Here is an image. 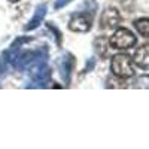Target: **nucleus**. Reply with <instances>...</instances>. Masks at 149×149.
<instances>
[{
  "label": "nucleus",
  "instance_id": "1",
  "mask_svg": "<svg viewBox=\"0 0 149 149\" xmlns=\"http://www.w3.org/2000/svg\"><path fill=\"white\" fill-rule=\"evenodd\" d=\"M26 37H21L5 52V60L9 64H12L17 70H27L33 64H36L40 60H48V49L43 45L42 48H31L24 49L22 43Z\"/></svg>",
  "mask_w": 149,
  "mask_h": 149
},
{
  "label": "nucleus",
  "instance_id": "2",
  "mask_svg": "<svg viewBox=\"0 0 149 149\" xmlns=\"http://www.w3.org/2000/svg\"><path fill=\"white\" fill-rule=\"evenodd\" d=\"M30 76L31 84L29 88H45L51 81V69L48 66V60H40L36 64H33L30 69L26 70Z\"/></svg>",
  "mask_w": 149,
  "mask_h": 149
},
{
  "label": "nucleus",
  "instance_id": "3",
  "mask_svg": "<svg viewBox=\"0 0 149 149\" xmlns=\"http://www.w3.org/2000/svg\"><path fill=\"white\" fill-rule=\"evenodd\" d=\"M110 70L119 79H128L134 76L133 60L127 54H116L110 61Z\"/></svg>",
  "mask_w": 149,
  "mask_h": 149
},
{
  "label": "nucleus",
  "instance_id": "4",
  "mask_svg": "<svg viewBox=\"0 0 149 149\" xmlns=\"http://www.w3.org/2000/svg\"><path fill=\"white\" fill-rule=\"evenodd\" d=\"M136 42H137V39H136V36L128 29H118L109 39L110 46L113 49H118V51L133 48L136 45Z\"/></svg>",
  "mask_w": 149,
  "mask_h": 149
},
{
  "label": "nucleus",
  "instance_id": "5",
  "mask_svg": "<svg viewBox=\"0 0 149 149\" xmlns=\"http://www.w3.org/2000/svg\"><path fill=\"white\" fill-rule=\"evenodd\" d=\"M94 14L93 12H78L69 21V30L74 33H86L93 27Z\"/></svg>",
  "mask_w": 149,
  "mask_h": 149
},
{
  "label": "nucleus",
  "instance_id": "6",
  "mask_svg": "<svg viewBox=\"0 0 149 149\" xmlns=\"http://www.w3.org/2000/svg\"><path fill=\"white\" fill-rule=\"evenodd\" d=\"M119 21H121V15H119L118 9H115V8H106L104 12L102 14V18H100V27L106 29V30L115 29V27H118Z\"/></svg>",
  "mask_w": 149,
  "mask_h": 149
},
{
  "label": "nucleus",
  "instance_id": "7",
  "mask_svg": "<svg viewBox=\"0 0 149 149\" xmlns=\"http://www.w3.org/2000/svg\"><path fill=\"white\" fill-rule=\"evenodd\" d=\"M73 66H74V57L70 52H66L63 60L60 63V73L63 76L66 84H70V76H72V72H73Z\"/></svg>",
  "mask_w": 149,
  "mask_h": 149
},
{
  "label": "nucleus",
  "instance_id": "8",
  "mask_svg": "<svg viewBox=\"0 0 149 149\" xmlns=\"http://www.w3.org/2000/svg\"><path fill=\"white\" fill-rule=\"evenodd\" d=\"M46 10H48V8H46V5H40V6H37V9L34 10V15L31 17V19L26 24V27H24V30L26 31H31V30H34V29H37L42 24V21H43V18L46 17Z\"/></svg>",
  "mask_w": 149,
  "mask_h": 149
},
{
  "label": "nucleus",
  "instance_id": "9",
  "mask_svg": "<svg viewBox=\"0 0 149 149\" xmlns=\"http://www.w3.org/2000/svg\"><path fill=\"white\" fill-rule=\"evenodd\" d=\"M134 63L143 70H149V43L137 48L134 52Z\"/></svg>",
  "mask_w": 149,
  "mask_h": 149
},
{
  "label": "nucleus",
  "instance_id": "10",
  "mask_svg": "<svg viewBox=\"0 0 149 149\" xmlns=\"http://www.w3.org/2000/svg\"><path fill=\"white\" fill-rule=\"evenodd\" d=\"M134 27L143 37H149V18H139L134 21Z\"/></svg>",
  "mask_w": 149,
  "mask_h": 149
},
{
  "label": "nucleus",
  "instance_id": "11",
  "mask_svg": "<svg viewBox=\"0 0 149 149\" xmlns=\"http://www.w3.org/2000/svg\"><path fill=\"white\" fill-rule=\"evenodd\" d=\"M134 88H149V74H143V76H139L134 81Z\"/></svg>",
  "mask_w": 149,
  "mask_h": 149
},
{
  "label": "nucleus",
  "instance_id": "12",
  "mask_svg": "<svg viewBox=\"0 0 149 149\" xmlns=\"http://www.w3.org/2000/svg\"><path fill=\"white\" fill-rule=\"evenodd\" d=\"M72 2V0H55V3H54V8L58 10V9H61V8H64L66 5H69Z\"/></svg>",
  "mask_w": 149,
  "mask_h": 149
},
{
  "label": "nucleus",
  "instance_id": "13",
  "mask_svg": "<svg viewBox=\"0 0 149 149\" xmlns=\"http://www.w3.org/2000/svg\"><path fill=\"white\" fill-rule=\"evenodd\" d=\"M5 72H6V67H5V61H3L2 58H0V78H2L3 74H5Z\"/></svg>",
  "mask_w": 149,
  "mask_h": 149
},
{
  "label": "nucleus",
  "instance_id": "14",
  "mask_svg": "<svg viewBox=\"0 0 149 149\" xmlns=\"http://www.w3.org/2000/svg\"><path fill=\"white\" fill-rule=\"evenodd\" d=\"M10 3H17V2H19V0H9Z\"/></svg>",
  "mask_w": 149,
  "mask_h": 149
}]
</instances>
